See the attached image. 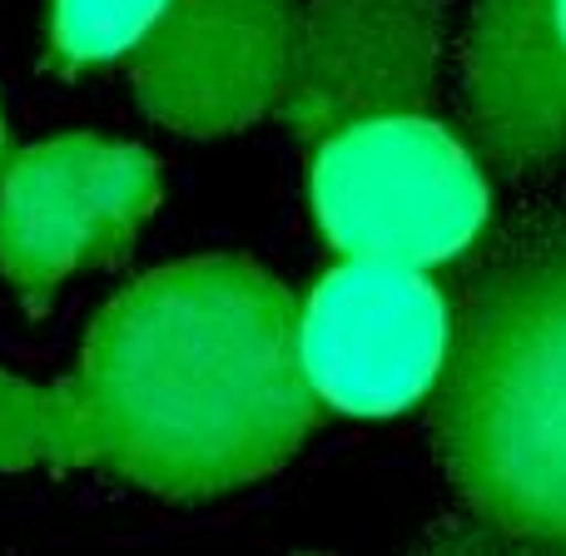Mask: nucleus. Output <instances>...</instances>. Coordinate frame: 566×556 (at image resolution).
<instances>
[{
  "label": "nucleus",
  "mask_w": 566,
  "mask_h": 556,
  "mask_svg": "<svg viewBox=\"0 0 566 556\" xmlns=\"http://www.w3.org/2000/svg\"><path fill=\"white\" fill-rule=\"evenodd\" d=\"M165 10L169 0H50V45L70 70L115 65Z\"/></svg>",
  "instance_id": "nucleus-9"
},
{
  "label": "nucleus",
  "mask_w": 566,
  "mask_h": 556,
  "mask_svg": "<svg viewBox=\"0 0 566 556\" xmlns=\"http://www.w3.org/2000/svg\"><path fill=\"white\" fill-rule=\"evenodd\" d=\"M313 418L293 293L249 259H185L99 313L65 382L0 373V472L99 468L195 502L283 468Z\"/></svg>",
  "instance_id": "nucleus-1"
},
{
  "label": "nucleus",
  "mask_w": 566,
  "mask_h": 556,
  "mask_svg": "<svg viewBox=\"0 0 566 556\" xmlns=\"http://www.w3.org/2000/svg\"><path fill=\"white\" fill-rule=\"evenodd\" d=\"M462 105L497 165L566 159V0H472Z\"/></svg>",
  "instance_id": "nucleus-8"
},
{
  "label": "nucleus",
  "mask_w": 566,
  "mask_h": 556,
  "mask_svg": "<svg viewBox=\"0 0 566 556\" xmlns=\"http://www.w3.org/2000/svg\"><path fill=\"white\" fill-rule=\"evenodd\" d=\"M442 25V0H308L293 20L274 109L313 145L353 119L428 109Z\"/></svg>",
  "instance_id": "nucleus-6"
},
{
  "label": "nucleus",
  "mask_w": 566,
  "mask_h": 556,
  "mask_svg": "<svg viewBox=\"0 0 566 556\" xmlns=\"http://www.w3.org/2000/svg\"><path fill=\"white\" fill-rule=\"evenodd\" d=\"M313 214L343 259L432 269L482 234L488 179L468 145L422 109L373 115L318 139Z\"/></svg>",
  "instance_id": "nucleus-3"
},
{
  "label": "nucleus",
  "mask_w": 566,
  "mask_h": 556,
  "mask_svg": "<svg viewBox=\"0 0 566 556\" xmlns=\"http://www.w3.org/2000/svg\"><path fill=\"white\" fill-rule=\"evenodd\" d=\"M159 204V169L139 145L60 135L0 169V274L45 303L80 269L119 259Z\"/></svg>",
  "instance_id": "nucleus-4"
},
{
  "label": "nucleus",
  "mask_w": 566,
  "mask_h": 556,
  "mask_svg": "<svg viewBox=\"0 0 566 556\" xmlns=\"http://www.w3.org/2000/svg\"><path fill=\"white\" fill-rule=\"evenodd\" d=\"M0 169H6V115H0Z\"/></svg>",
  "instance_id": "nucleus-10"
},
{
  "label": "nucleus",
  "mask_w": 566,
  "mask_h": 556,
  "mask_svg": "<svg viewBox=\"0 0 566 556\" xmlns=\"http://www.w3.org/2000/svg\"><path fill=\"white\" fill-rule=\"evenodd\" d=\"M448 298L422 269L348 259L298 313V358L313 392L343 412H398L442 378Z\"/></svg>",
  "instance_id": "nucleus-5"
},
{
  "label": "nucleus",
  "mask_w": 566,
  "mask_h": 556,
  "mask_svg": "<svg viewBox=\"0 0 566 556\" xmlns=\"http://www.w3.org/2000/svg\"><path fill=\"white\" fill-rule=\"evenodd\" d=\"M289 35V0H169L129 50L135 95L185 135L239 129L279 105Z\"/></svg>",
  "instance_id": "nucleus-7"
},
{
  "label": "nucleus",
  "mask_w": 566,
  "mask_h": 556,
  "mask_svg": "<svg viewBox=\"0 0 566 556\" xmlns=\"http://www.w3.org/2000/svg\"><path fill=\"white\" fill-rule=\"evenodd\" d=\"M438 448L497 537L566 552V229L478 279L442 363Z\"/></svg>",
  "instance_id": "nucleus-2"
}]
</instances>
